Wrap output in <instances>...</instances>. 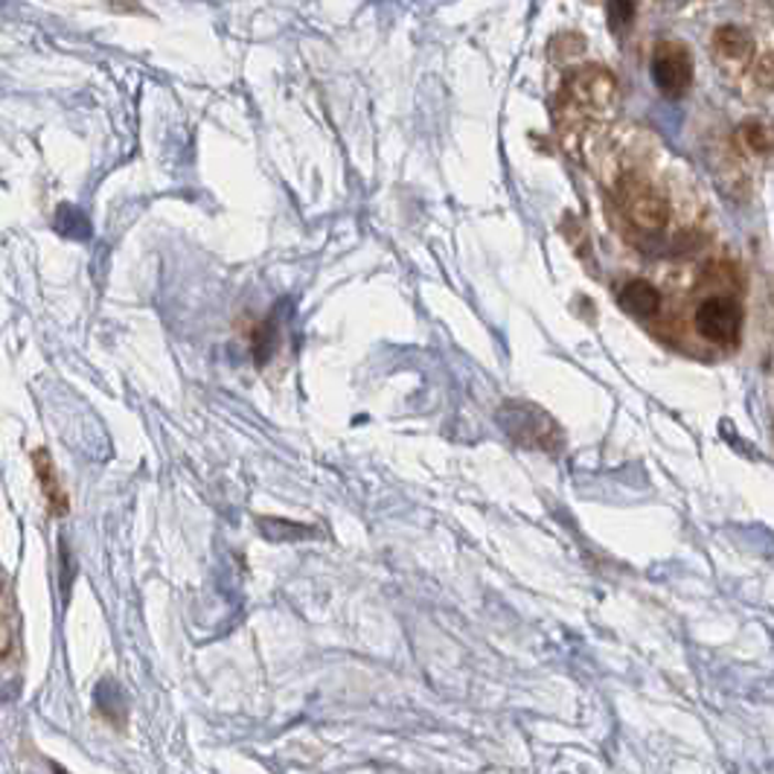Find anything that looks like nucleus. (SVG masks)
<instances>
[{
    "mask_svg": "<svg viewBox=\"0 0 774 774\" xmlns=\"http://www.w3.org/2000/svg\"><path fill=\"white\" fill-rule=\"evenodd\" d=\"M653 82L670 99H679L693 85V59L679 41H661L653 50Z\"/></svg>",
    "mask_w": 774,
    "mask_h": 774,
    "instance_id": "obj_3",
    "label": "nucleus"
},
{
    "mask_svg": "<svg viewBox=\"0 0 774 774\" xmlns=\"http://www.w3.org/2000/svg\"><path fill=\"white\" fill-rule=\"evenodd\" d=\"M635 18V0H608V24L612 30H626Z\"/></svg>",
    "mask_w": 774,
    "mask_h": 774,
    "instance_id": "obj_11",
    "label": "nucleus"
},
{
    "mask_svg": "<svg viewBox=\"0 0 774 774\" xmlns=\"http://www.w3.org/2000/svg\"><path fill=\"white\" fill-rule=\"evenodd\" d=\"M615 199L623 216L629 219L638 231H664L670 222V201L655 187L647 172H638V169L623 172L615 187Z\"/></svg>",
    "mask_w": 774,
    "mask_h": 774,
    "instance_id": "obj_2",
    "label": "nucleus"
},
{
    "mask_svg": "<svg viewBox=\"0 0 774 774\" xmlns=\"http://www.w3.org/2000/svg\"><path fill=\"white\" fill-rule=\"evenodd\" d=\"M617 304H621L623 311L635 315V318H653V315H658V309H661V295H658V288H655L653 283H647V279H632V283H626V286L621 288Z\"/></svg>",
    "mask_w": 774,
    "mask_h": 774,
    "instance_id": "obj_6",
    "label": "nucleus"
},
{
    "mask_svg": "<svg viewBox=\"0 0 774 774\" xmlns=\"http://www.w3.org/2000/svg\"><path fill=\"white\" fill-rule=\"evenodd\" d=\"M56 227L59 233L71 236V240H88L91 236V224L88 219L82 216L76 208H62L56 216Z\"/></svg>",
    "mask_w": 774,
    "mask_h": 774,
    "instance_id": "obj_9",
    "label": "nucleus"
},
{
    "mask_svg": "<svg viewBox=\"0 0 774 774\" xmlns=\"http://www.w3.org/2000/svg\"><path fill=\"white\" fill-rule=\"evenodd\" d=\"M711 56L725 73H745L749 76L751 64L757 62V39L751 26L745 24H722L711 35Z\"/></svg>",
    "mask_w": 774,
    "mask_h": 774,
    "instance_id": "obj_4",
    "label": "nucleus"
},
{
    "mask_svg": "<svg viewBox=\"0 0 774 774\" xmlns=\"http://www.w3.org/2000/svg\"><path fill=\"white\" fill-rule=\"evenodd\" d=\"M617 82L603 67H580L565 79L559 91V108L568 123L594 120L615 112Z\"/></svg>",
    "mask_w": 774,
    "mask_h": 774,
    "instance_id": "obj_1",
    "label": "nucleus"
},
{
    "mask_svg": "<svg viewBox=\"0 0 774 774\" xmlns=\"http://www.w3.org/2000/svg\"><path fill=\"white\" fill-rule=\"evenodd\" d=\"M32 464H35V471H39V484L41 489H44L50 510L56 512V516H64V512L71 510V501H67V492H64L62 480H59L56 466L50 460L47 448H39V452L32 455Z\"/></svg>",
    "mask_w": 774,
    "mask_h": 774,
    "instance_id": "obj_7",
    "label": "nucleus"
},
{
    "mask_svg": "<svg viewBox=\"0 0 774 774\" xmlns=\"http://www.w3.org/2000/svg\"><path fill=\"white\" fill-rule=\"evenodd\" d=\"M0 594H3V583H0Z\"/></svg>",
    "mask_w": 774,
    "mask_h": 774,
    "instance_id": "obj_12",
    "label": "nucleus"
},
{
    "mask_svg": "<svg viewBox=\"0 0 774 774\" xmlns=\"http://www.w3.org/2000/svg\"><path fill=\"white\" fill-rule=\"evenodd\" d=\"M736 140L743 149L754 155H766L774 149V128L766 123H745L740 131H736Z\"/></svg>",
    "mask_w": 774,
    "mask_h": 774,
    "instance_id": "obj_8",
    "label": "nucleus"
},
{
    "mask_svg": "<svg viewBox=\"0 0 774 774\" xmlns=\"http://www.w3.org/2000/svg\"><path fill=\"white\" fill-rule=\"evenodd\" d=\"M696 329L704 341L731 347L743 329V311L728 297H708L696 309Z\"/></svg>",
    "mask_w": 774,
    "mask_h": 774,
    "instance_id": "obj_5",
    "label": "nucleus"
},
{
    "mask_svg": "<svg viewBox=\"0 0 774 774\" xmlns=\"http://www.w3.org/2000/svg\"><path fill=\"white\" fill-rule=\"evenodd\" d=\"M749 79L754 82V88L774 91V50H766V53H760L757 62L751 64Z\"/></svg>",
    "mask_w": 774,
    "mask_h": 774,
    "instance_id": "obj_10",
    "label": "nucleus"
}]
</instances>
